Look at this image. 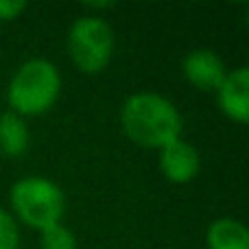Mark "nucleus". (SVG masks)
<instances>
[{
    "mask_svg": "<svg viewBox=\"0 0 249 249\" xmlns=\"http://www.w3.org/2000/svg\"><path fill=\"white\" fill-rule=\"evenodd\" d=\"M61 92V74L48 59H29L13 72L7 88L9 112L24 116H42L57 103Z\"/></svg>",
    "mask_w": 249,
    "mask_h": 249,
    "instance_id": "obj_2",
    "label": "nucleus"
},
{
    "mask_svg": "<svg viewBox=\"0 0 249 249\" xmlns=\"http://www.w3.org/2000/svg\"><path fill=\"white\" fill-rule=\"evenodd\" d=\"M206 245L208 249H249V230L238 219H216L208 225Z\"/></svg>",
    "mask_w": 249,
    "mask_h": 249,
    "instance_id": "obj_8",
    "label": "nucleus"
},
{
    "mask_svg": "<svg viewBox=\"0 0 249 249\" xmlns=\"http://www.w3.org/2000/svg\"><path fill=\"white\" fill-rule=\"evenodd\" d=\"M26 9V2L22 0H0V20H16Z\"/></svg>",
    "mask_w": 249,
    "mask_h": 249,
    "instance_id": "obj_12",
    "label": "nucleus"
},
{
    "mask_svg": "<svg viewBox=\"0 0 249 249\" xmlns=\"http://www.w3.org/2000/svg\"><path fill=\"white\" fill-rule=\"evenodd\" d=\"M201 168L199 151L186 140H175L160 151V171L173 184H188Z\"/></svg>",
    "mask_w": 249,
    "mask_h": 249,
    "instance_id": "obj_6",
    "label": "nucleus"
},
{
    "mask_svg": "<svg viewBox=\"0 0 249 249\" xmlns=\"http://www.w3.org/2000/svg\"><path fill=\"white\" fill-rule=\"evenodd\" d=\"M0 249H20V228L11 212L0 208Z\"/></svg>",
    "mask_w": 249,
    "mask_h": 249,
    "instance_id": "obj_11",
    "label": "nucleus"
},
{
    "mask_svg": "<svg viewBox=\"0 0 249 249\" xmlns=\"http://www.w3.org/2000/svg\"><path fill=\"white\" fill-rule=\"evenodd\" d=\"M11 208L13 214L37 232L61 223L66 210V197L55 181L39 175L22 177L11 186Z\"/></svg>",
    "mask_w": 249,
    "mask_h": 249,
    "instance_id": "obj_3",
    "label": "nucleus"
},
{
    "mask_svg": "<svg viewBox=\"0 0 249 249\" xmlns=\"http://www.w3.org/2000/svg\"><path fill=\"white\" fill-rule=\"evenodd\" d=\"M114 53V29L99 16H83L68 31V55L81 72L96 74L109 64Z\"/></svg>",
    "mask_w": 249,
    "mask_h": 249,
    "instance_id": "obj_4",
    "label": "nucleus"
},
{
    "mask_svg": "<svg viewBox=\"0 0 249 249\" xmlns=\"http://www.w3.org/2000/svg\"><path fill=\"white\" fill-rule=\"evenodd\" d=\"M184 74L199 90L216 92L228 74V68L214 51L197 48V51L188 53V57L184 59Z\"/></svg>",
    "mask_w": 249,
    "mask_h": 249,
    "instance_id": "obj_7",
    "label": "nucleus"
},
{
    "mask_svg": "<svg viewBox=\"0 0 249 249\" xmlns=\"http://www.w3.org/2000/svg\"><path fill=\"white\" fill-rule=\"evenodd\" d=\"M219 107L230 121L245 124L249 121V68L241 66L225 74L216 90Z\"/></svg>",
    "mask_w": 249,
    "mask_h": 249,
    "instance_id": "obj_5",
    "label": "nucleus"
},
{
    "mask_svg": "<svg viewBox=\"0 0 249 249\" xmlns=\"http://www.w3.org/2000/svg\"><path fill=\"white\" fill-rule=\"evenodd\" d=\"M121 127L138 146L162 151L181 138V114L166 96L155 92H136L121 107Z\"/></svg>",
    "mask_w": 249,
    "mask_h": 249,
    "instance_id": "obj_1",
    "label": "nucleus"
},
{
    "mask_svg": "<svg viewBox=\"0 0 249 249\" xmlns=\"http://www.w3.org/2000/svg\"><path fill=\"white\" fill-rule=\"evenodd\" d=\"M31 131L26 127L24 118L13 112L0 114V153L4 158H22L29 151Z\"/></svg>",
    "mask_w": 249,
    "mask_h": 249,
    "instance_id": "obj_9",
    "label": "nucleus"
},
{
    "mask_svg": "<svg viewBox=\"0 0 249 249\" xmlns=\"http://www.w3.org/2000/svg\"><path fill=\"white\" fill-rule=\"evenodd\" d=\"M42 249H77V238L64 223H55L39 232Z\"/></svg>",
    "mask_w": 249,
    "mask_h": 249,
    "instance_id": "obj_10",
    "label": "nucleus"
}]
</instances>
